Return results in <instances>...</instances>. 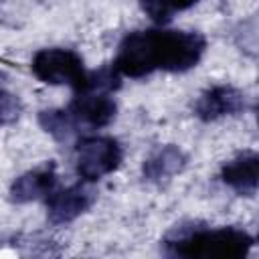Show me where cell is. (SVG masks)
Instances as JSON below:
<instances>
[{"label": "cell", "mask_w": 259, "mask_h": 259, "mask_svg": "<svg viewBox=\"0 0 259 259\" xmlns=\"http://www.w3.org/2000/svg\"><path fill=\"white\" fill-rule=\"evenodd\" d=\"M204 51L206 38L194 30H134L119 42L111 67L132 79L154 71L184 73L200 63Z\"/></svg>", "instance_id": "cell-1"}, {"label": "cell", "mask_w": 259, "mask_h": 259, "mask_svg": "<svg viewBox=\"0 0 259 259\" xmlns=\"http://www.w3.org/2000/svg\"><path fill=\"white\" fill-rule=\"evenodd\" d=\"M255 239L235 227H178L164 241V253L170 257L186 259H241L245 257Z\"/></svg>", "instance_id": "cell-2"}, {"label": "cell", "mask_w": 259, "mask_h": 259, "mask_svg": "<svg viewBox=\"0 0 259 259\" xmlns=\"http://www.w3.org/2000/svg\"><path fill=\"white\" fill-rule=\"evenodd\" d=\"M34 77L47 85H69L75 93L81 91L87 83L89 71L83 65V59L71 49H40L32 57L30 65Z\"/></svg>", "instance_id": "cell-3"}, {"label": "cell", "mask_w": 259, "mask_h": 259, "mask_svg": "<svg viewBox=\"0 0 259 259\" xmlns=\"http://www.w3.org/2000/svg\"><path fill=\"white\" fill-rule=\"evenodd\" d=\"M123 150L115 138L109 136H85L75 146V166L79 178L95 182L119 168Z\"/></svg>", "instance_id": "cell-4"}, {"label": "cell", "mask_w": 259, "mask_h": 259, "mask_svg": "<svg viewBox=\"0 0 259 259\" xmlns=\"http://www.w3.org/2000/svg\"><path fill=\"white\" fill-rule=\"evenodd\" d=\"M89 182H79L61 190H53L47 196V219L51 225H69L95 202V192L87 186Z\"/></svg>", "instance_id": "cell-5"}, {"label": "cell", "mask_w": 259, "mask_h": 259, "mask_svg": "<svg viewBox=\"0 0 259 259\" xmlns=\"http://www.w3.org/2000/svg\"><path fill=\"white\" fill-rule=\"evenodd\" d=\"M77 130L83 127H105L115 119L117 105L103 91H79L67 107Z\"/></svg>", "instance_id": "cell-6"}, {"label": "cell", "mask_w": 259, "mask_h": 259, "mask_svg": "<svg viewBox=\"0 0 259 259\" xmlns=\"http://www.w3.org/2000/svg\"><path fill=\"white\" fill-rule=\"evenodd\" d=\"M247 97L241 89L233 85H214L200 93L194 103V115L202 121H217L227 115H237L245 111Z\"/></svg>", "instance_id": "cell-7"}, {"label": "cell", "mask_w": 259, "mask_h": 259, "mask_svg": "<svg viewBox=\"0 0 259 259\" xmlns=\"http://www.w3.org/2000/svg\"><path fill=\"white\" fill-rule=\"evenodd\" d=\"M57 188V166L53 162L20 174L10 186V200L24 204L49 196Z\"/></svg>", "instance_id": "cell-8"}, {"label": "cell", "mask_w": 259, "mask_h": 259, "mask_svg": "<svg viewBox=\"0 0 259 259\" xmlns=\"http://www.w3.org/2000/svg\"><path fill=\"white\" fill-rule=\"evenodd\" d=\"M257 166H259L257 152L245 150L221 168V180L237 194L253 196L257 192Z\"/></svg>", "instance_id": "cell-9"}, {"label": "cell", "mask_w": 259, "mask_h": 259, "mask_svg": "<svg viewBox=\"0 0 259 259\" xmlns=\"http://www.w3.org/2000/svg\"><path fill=\"white\" fill-rule=\"evenodd\" d=\"M186 162H188V156L184 154L182 148H178L174 144L160 146L150 158H146V162L142 166V174L148 182L162 184V182L172 180L178 172H182Z\"/></svg>", "instance_id": "cell-10"}, {"label": "cell", "mask_w": 259, "mask_h": 259, "mask_svg": "<svg viewBox=\"0 0 259 259\" xmlns=\"http://www.w3.org/2000/svg\"><path fill=\"white\" fill-rule=\"evenodd\" d=\"M38 123L47 134L57 140H67L79 132L67 109H45L38 113Z\"/></svg>", "instance_id": "cell-11"}, {"label": "cell", "mask_w": 259, "mask_h": 259, "mask_svg": "<svg viewBox=\"0 0 259 259\" xmlns=\"http://www.w3.org/2000/svg\"><path fill=\"white\" fill-rule=\"evenodd\" d=\"M198 0H140L142 10L158 24L168 22L176 12L194 6Z\"/></svg>", "instance_id": "cell-12"}, {"label": "cell", "mask_w": 259, "mask_h": 259, "mask_svg": "<svg viewBox=\"0 0 259 259\" xmlns=\"http://www.w3.org/2000/svg\"><path fill=\"white\" fill-rule=\"evenodd\" d=\"M18 109H20L18 99L14 95H10V93L0 91V125L10 121V119H14L18 115Z\"/></svg>", "instance_id": "cell-13"}]
</instances>
